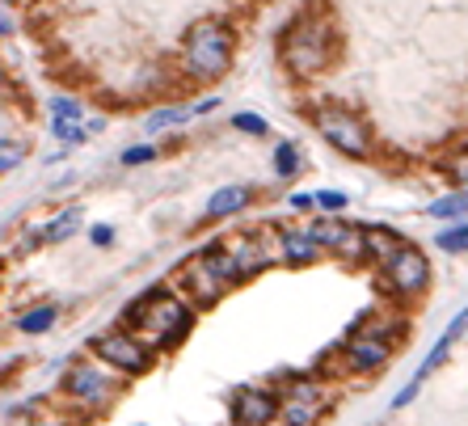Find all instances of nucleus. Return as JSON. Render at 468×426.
I'll use <instances>...</instances> for the list:
<instances>
[{
	"instance_id": "1",
	"label": "nucleus",
	"mask_w": 468,
	"mask_h": 426,
	"mask_svg": "<svg viewBox=\"0 0 468 426\" xmlns=\"http://www.w3.org/2000/svg\"><path fill=\"white\" fill-rule=\"evenodd\" d=\"M279 60L296 81H312L338 60V25L330 13H300L279 38Z\"/></svg>"
},
{
	"instance_id": "2",
	"label": "nucleus",
	"mask_w": 468,
	"mask_h": 426,
	"mask_svg": "<svg viewBox=\"0 0 468 426\" xmlns=\"http://www.w3.org/2000/svg\"><path fill=\"white\" fill-rule=\"evenodd\" d=\"M190 321H195L190 305L173 287H157V292L139 295L136 305L127 308V325L148 351H169L173 342H182Z\"/></svg>"
},
{
	"instance_id": "3",
	"label": "nucleus",
	"mask_w": 468,
	"mask_h": 426,
	"mask_svg": "<svg viewBox=\"0 0 468 426\" xmlns=\"http://www.w3.org/2000/svg\"><path fill=\"white\" fill-rule=\"evenodd\" d=\"M173 283H177L173 292L182 295L190 308H211L241 279H236V266H233V257H228V249L224 245H207L195 257H186L182 266H177V275H173Z\"/></svg>"
},
{
	"instance_id": "4",
	"label": "nucleus",
	"mask_w": 468,
	"mask_h": 426,
	"mask_svg": "<svg viewBox=\"0 0 468 426\" xmlns=\"http://www.w3.org/2000/svg\"><path fill=\"white\" fill-rule=\"evenodd\" d=\"M233 55H236V34L220 17H203V22L186 30L182 63L195 81H220L233 68Z\"/></svg>"
},
{
	"instance_id": "5",
	"label": "nucleus",
	"mask_w": 468,
	"mask_h": 426,
	"mask_svg": "<svg viewBox=\"0 0 468 426\" xmlns=\"http://www.w3.org/2000/svg\"><path fill=\"white\" fill-rule=\"evenodd\" d=\"M312 127H317V135L325 140L330 148H338L342 157L350 160H368L371 152H376V140H371V127L363 119H358L355 110L346 106H317L312 110Z\"/></svg>"
},
{
	"instance_id": "6",
	"label": "nucleus",
	"mask_w": 468,
	"mask_h": 426,
	"mask_svg": "<svg viewBox=\"0 0 468 426\" xmlns=\"http://www.w3.org/2000/svg\"><path fill=\"white\" fill-rule=\"evenodd\" d=\"M376 279H380V287L388 295H396V300H414V295H422L431 287V262H426V254H422L418 245L406 241L388 262L376 266Z\"/></svg>"
},
{
	"instance_id": "7",
	"label": "nucleus",
	"mask_w": 468,
	"mask_h": 426,
	"mask_svg": "<svg viewBox=\"0 0 468 426\" xmlns=\"http://www.w3.org/2000/svg\"><path fill=\"white\" fill-rule=\"evenodd\" d=\"M220 245L228 249V257H233L236 279L262 275L266 266H274V262H283V254H279V228L241 232V237H233V241H220Z\"/></svg>"
},
{
	"instance_id": "8",
	"label": "nucleus",
	"mask_w": 468,
	"mask_h": 426,
	"mask_svg": "<svg viewBox=\"0 0 468 426\" xmlns=\"http://www.w3.org/2000/svg\"><path fill=\"white\" fill-rule=\"evenodd\" d=\"M93 351H98L101 363L123 372V376H144L152 367V351L131 329H106V334H98V338H93Z\"/></svg>"
},
{
	"instance_id": "9",
	"label": "nucleus",
	"mask_w": 468,
	"mask_h": 426,
	"mask_svg": "<svg viewBox=\"0 0 468 426\" xmlns=\"http://www.w3.org/2000/svg\"><path fill=\"white\" fill-rule=\"evenodd\" d=\"M309 232L317 237V245L325 254L342 257L350 266L368 257V237H363V228H355V224H346V219H338V216H317Z\"/></svg>"
},
{
	"instance_id": "10",
	"label": "nucleus",
	"mask_w": 468,
	"mask_h": 426,
	"mask_svg": "<svg viewBox=\"0 0 468 426\" xmlns=\"http://www.w3.org/2000/svg\"><path fill=\"white\" fill-rule=\"evenodd\" d=\"M63 392H68L72 402H81L85 410H101V405L114 402L119 384H114V376L101 372L98 363H72L68 376H63Z\"/></svg>"
},
{
	"instance_id": "11",
	"label": "nucleus",
	"mask_w": 468,
	"mask_h": 426,
	"mask_svg": "<svg viewBox=\"0 0 468 426\" xmlns=\"http://www.w3.org/2000/svg\"><path fill=\"white\" fill-rule=\"evenodd\" d=\"M325 414V389L312 380H291L279 392V422L283 426H317Z\"/></svg>"
},
{
	"instance_id": "12",
	"label": "nucleus",
	"mask_w": 468,
	"mask_h": 426,
	"mask_svg": "<svg viewBox=\"0 0 468 426\" xmlns=\"http://www.w3.org/2000/svg\"><path fill=\"white\" fill-rule=\"evenodd\" d=\"M393 338H380V334H371V329H355L342 346V363L346 372H355V376H371V372H380L388 359H393Z\"/></svg>"
},
{
	"instance_id": "13",
	"label": "nucleus",
	"mask_w": 468,
	"mask_h": 426,
	"mask_svg": "<svg viewBox=\"0 0 468 426\" xmlns=\"http://www.w3.org/2000/svg\"><path fill=\"white\" fill-rule=\"evenodd\" d=\"M233 422L236 426H274L279 422V392L245 384L233 397Z\"/></svg>"
},
{
	"instance_id": "14",
	"label": "nucleus",
	"mask_w": 468,
	"mask_h": 426,
	"mask_svg": "<svg viewBox=\"0 0 468 426\" xmlns=\"http://www.w3.org/2000/svg\"><path fill=\"white\" fill-rule=\"evenodd\" d=\"M279 254H283L287 266H312L325 249L317 245L309 228H279Z\"/></svg>"
},
{
	"instance_id": "15",
	"label": "nucleus",
	"mask_w": 468,
	"mask_h": 426,
	"mask_svg": "<svg viewBox=\"0 0 468 426\" xmlns=\"http://www.w3.org/2000/svg\"><path fill=\"white\" fill-rule=\"evenodd\" d=\"M464 334H468V305L460 308V313H456V317H452V321H447V329H444V334H439V342H435V351H431V354H426V359H422V363H418V372H414V380H418V384H422V380L431 376L435 367H439V363H444V359H447V351H452V346H456V342L464 338Z\"/></svg>"
},
{
	"instance_id": "16",
	"label": "nucleus",
	"mask_w": 468,
	"mask_h": 426,
	"mask_svg": "<svg viewBox=\"0 0 468 426\" xmlns=\"http://www.w3.org/2000/svg\"><path fill=\"white\" fill-rule=\"evenodd\" d=\"M249 198H253V190L241 182L233 186H220L215 195L207 198V219H228V216H241V211L249 208Z\"/></svg>"
},
{
	"instance_id": "17",
	"label": "nucleus",
	"mask_w": 468,
	"mask_h": 426,
	"mask_svg": "<svg viewBox=\"0 0 468 426\" xmlns=\"http://www.w3.org/2000/svg\"><path fill=\"white\" fill-rule=\"evenodd\" d=\"M426 216L444 219V224H460V219H468V186H460V190H452V195H444V198H435L431 208H426Z\"/></svg>"
},
{
	"instance_id": "18",
	"label": "nucleus",
	"mask_w": 468,
	"mask_h": 426,
	"mask_svg": "<svg viewBox=\"0 0 468 426\" xmlns=\"http://www.w3.org/2000/svg\"><path fill=\"white\" fill-rule=\"evenodd\" d=\"M363 237H368V257L376 262V266H380V262H388V257H393L396 249L406 245L393 228H380V224H371V228H363Z\"/></svg>"
},
{
	"instance_id": "19",
	"label": "nucleus",
	"mask_w": 468,
	"mask_h": 426,
	"mask_svg": "<svg viewBox=\"0 0 468 426\" xmlns=\"http://www.w3.org/2000/svg\"><path fill=\"white\" fill-rule=\"evenodd\" d=\"M76 228H81V208H63L60 216L47 224V228L38 232V241H43V245H60V241H68Z\"/></svg>"
},
{
	"instance_id": "20",
	"label": "nucleus",
	"mask_w": 468,
	"mask_h": 426,
	"mask_svg": "<svg viewBox=\"0 0 468 426\" xmlns=\"http://www.w3.org/2000/svg\"><path fill=\"white\" fill-rule=\"evenodd\" d=\"M55 317H60V313L51 305H38V308H30V313L17 317V329H22V334H47V329L55 325Z\"/></svg>"
},
{
	"instance_id": "21",
	"label": "nucleus",
	"mask_w": 468,
	"mask_h": 426,
	"mask_svg": "<svg viewBox=\"0 0 468 426\" xmlns=\"http://www.w3.org/2000/svg\"><path fill=\"white\" fill-rule=\"evenodd\" d=\"M439 169H444V178H452V182H464V186H468V144L452 148V157L439 160Z\"/></svg>"
},
{
	"instance_id": "22",
	"label": "nucleus",
	"mask_w": 468,
	"mask_h": 426,
	"mask_svg": "<svg viewBox=\"0 0 468 426\" xmlns=\"http://www.w3.org/2000/svg\"><path fill=\"white\" fill-rule=\"evenodd\" d=\"M435 249H444V254H464L468 249V219L456 224V228L439 232V237H435Z\"/></svg>"
},
{
	"instance_id": "23",
	"label": "nucleus",
	"mask_w": 468,
	"mask_h": 426,
	"mask_svg": "<svg viewBox=\"0 0 468 426\" xmlns=\"http://www.w3.org/2000/svg\"><path fill=\"white\" fill-rule=\"evenodd\" d=\"M274 173H279V178H296L300 173V148L296 144L274 148Z\"/></svg>"
},
{
	"instance_id": "24",
	"label": "nucleus",
	"mask_w": 468,
	"mask_h": 426,
	"mask_svg": "<svg viewBox=\"0 0 468 426\" xmlns=\"http://www.w3.org/2000/svg\"><path fill=\"white\" fill-rule=\"evenodd\" d=\"M51 131H55V140H63V144H81L89 135V127L76 119H51Z\"/></svg>"
},
{
	"instance_id": "25",
	"label": "nucleus",
	"mask_w": 468,
	"mask_h": 426,
	"mask_svg": "<svg viewBox=\"0 0 468 426\" xmlns=\"http://www.w3.org/2000/svg\"><path fill=\"white\" fill-rule=\"evenodd\" d=\"M186 119H190V110H177V106L157 110V114L148 119V131H165V127H182Z\"/></svg>"
},
{
	"instance_id": "26",
	"label": "nucleus",
	"mask_w": 468,
	"mask_h": 426,
	"mask_svg": "<svg viewBox=\"0 0 468 426\" xmlns=\"http://www.w3.org/2000/svg\"><path fill=\"white\" fill-rule=\"evenodd\" d=\"M22 160H25V148L17 144V140H0V173L17 169Z\"/></svg>"
},
{
	"instance_id": "27",
	"label": "nucleus",
	"mask_w": 468,
	"mask_h": 426,
	"mask_svg": "<svg viewBox=\"0 0 468 426\" xmlns=\"http://www.w3.org/2000/svg\"><path fill=\"white\" fill-rule=\"evenodd\" d=\"M233 127L236 131H245V135H266L271 131V122L262 119V114H249V110L245 114H233Z\"/></svg>"
},
{
	"instance_id": "28",
	"label": "nucleus",
	"mask_w": 468,
	"mask_h": 426,
	"mask_svg": "<svg viewBox=\"0 0 468 426\" xmlns=\"http://www.w3.org/2000/svg\"><path fill=\"white\" fill-rule=\"evenodd\" d=\"M51 114H55V119H85V110H81V102L76 98H51Z\"/></svg>"
},
{
	"instance_id": "29",
	"label": "nucleus",
	"mask_w": 468,
	"mask_h": 426,
	"mask_svg": "<svg viewBox=\"0 0 468 426\" xmlns=\"http://www.w3.org/2000/svg\"><path fill=\"white\" fill-rule=\"evenodd\" d=\"M346 203H350V198H346L342 190H320V195H317V208L330 211V216H333V211H346Z\"/></svg>"
},
{
	"instance_id": "30",
	"label": "nucleus",
	"mask_w": 468,
	"mask_h": 426,
	"mask_svg": "<svg viewBox=\"0 0 468 426\" xmlns=\"http://www.w3.org/2000/svg\"><path fill=\"white\" fill-rule=\"evenodd\" d=\"M144 160H157V148L152 144H136L123 152V165H144Z\"/></svg>"
},
{
	"instance_id": "31",
	"label": "nucleus",
	"mask_w": 468,
	"mask_h": 426,
	"mask_svg": "<svg viewBox=\"0 0 468 426\" xmlns=\"http://www.w3.org/2000/svg\"><path fill=\"white\" fill-rule=\"evenodd\" d=\"M287 203H291V211H312V208H317V195H304V190H296V195L287 198Z\"/></svg>"
},
{
	"instance_id": "32",
	"label": "nucleus",
	"mask_w": 468,
	"mask_h": 426,
	"mask_svg": "<svg viewBox=\"0 0 468 426\" xmlns=\"http://www.w3.org/2000/svg\"><path fill=\"white\" fill-rule=\"evenodd\" d=\"M89 241H93V245H110L114 241V228H110V224H98V228L89 232Z\"/></svg>"
},
{
	"instance_id": "33",
	"label": "nucleus",
	"mask_w": 468,
	"mask_h": 426,
	"mask_svg": "<svg viewBox=\"0 0 468 426\" xmlns=\"http://www.w3.org/2000/svg\"><path fill=\"white\" fill-rule=\"evenodd\" d=\"M0 34H13V22L5 17V9H0Z\"/></svg>"
},
{
	"instance_id": "34",
	"label": "nucleus",
	"mask_w": 468,
	"mask_h": 426,
	"mask_svg": "<svg viewBox=\"0 0 468 426\" xmlns=\"http://www.w3.org/2000/svg\"><path fill=\"white\" fill-rule=\"evenodd\" d=\"M30 426H55V422H30Z\"/></svg>"
}]
</instances>
